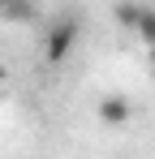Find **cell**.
Returning a JSON list of instances; mask_svg holds the SVG:
<instances>
[{
	"instance_id": "cell-1",
	"label": "cell",
	"mask_w": 155,
	"mask_h": 159,
	"mask_svg": "<svg viewBox=\"0 0 155 159\" xmlns=\"http://www.w3.org/2000/svg\"><path fill=\"white\" fill-rule=\"evenodd\" d=\"M73 48H78V22L73 17H56L43 30V60L48 65H60V60H69Z\"/></svg>"
},
{
	"instance_id": "cell-2",
	"label": "cell",
	"mask_w": 155,
	"mask_h": 159,
	"mask_svg": "<svg viewBox=\"0 0 155 159\" xmlns=\"http://www.w3.org/2000/svg\"><path fill=\"white\" fill-rule=\"evenodd\" d=\"M99 120L103 125H125L129 120V99L125 95H103L99 99Z\"/></svg>"
},
{
	"instance_id": "cell-3",
	"label": "cell",
	"mask_w": 155,
	"mask_h": 159,
	"mask_svg": "<svg viewBox=\"0 0 155 159\" xmlns=\"http://www.w3.org/2000/svg\"><path fill=\"white\" fill-rule=\"evenodd\" d=\"M134 34H138V39H142V43H147V48L155 52V9H147V4L138 9V22H134Z\"/></svg>"
},
{
	"instance_id": "cell-4",
	"label": "cell",
	"mask_w": 155,
	"mask_h": 159,
	"mask_svg": "<svg viewBox=\"0 0 155 159\" xmlns=\"http://www.w3.org/2000/svg\"><path fill=\"white\" fill-rule=\"evenodd\" d=\"M0 22H17L22 26V22H39V13H35V4L17 0V4H0Z\"/></svg>"
},
{
	"instance_id": "cell-5",
	"label": "cell",
	"mask_w": 155,
	"mask_h": 159,
	"mask_svg": "<svg viewBox=\"0 0 155 159\" xmlns=\"http://www.w3.org/2000/svg\"><path fill=\"white\" fill-rule=\"evenodd\" d=\"M138 9H142V4H116V9H112V17H116L121 26L134 30V22H138Z\"/></svg>"
},
{
	"instance_id": "cell-6",
	"label": "cell",
	"mask_w": 155,
	"mask_h": 159,
	"mask_svg": "<svg viewBox=\"0 0 155 159\" xmlns=\"http://www.w3.org/2000/svg\"><path fill=\"white\" fill-rule=\"evenodd\" d=\"M4 82H9V73H4V65H0V90H4Z\"/></svg>"
},
{
	"instance_id": "cell-7",
	"label": "cell",
	"mask_w": 155,
	"mask_h": 159,
	"mask_svg": "<svg viewBox=\"0 0 155 159\" xmlns=\"http://www.w3.org/2000/svg\"><path fill=\"white\" fill-rule=\"evenodd\" d=\"M151 69H155V52H151Z\"/></svg>"
}]
</instances>
